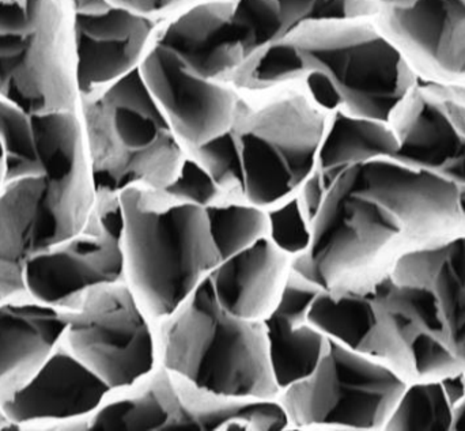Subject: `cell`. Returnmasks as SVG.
Listing matches in <instances>:
<instances>
[{"mask_svg":"<svg viewBox=\"0 0 465 431\" xmlns=\"http://www.w3.org/2000/svg\"><path fill=\"white\" fill-rule=\"evenodd\" d=\"M369 297L382 354L409 383L465 373V236L401 256Z\"/></svg>","mask_w":465,"mask_h":431,"instance_id":"6da1fadb","label":"cell"},{"mask_svg":"<svg viewBox=\"0 0 465 431\" xmlns=\"http://www.w3.org/2000/svg\"><path fill=\"white\" fill-rule=\"evenodd\" d=\"M289 81L305 79L322 111L390 122L418 75L371 18H314L282 37Z\"/></svg>","mask_w":465,"mask_h":431,"instance_id":"7a4b0ae2","label":"cell"},{"mask_svg":"<svg viewBox=\"0 0 465 431\" xmlns=\"http://www.w3.org/2000/svg\"><path fill=\"white\" fill-rule=\"evenodd\" d=\"M330 113L302 97L260 109L241 103L228 132L187 149L223 188L226 199L270 209L297 195L316 169Z\"/></svg>","mask_w":465,"mask_h":431,"instance_id":"3957f363","label":"cell"},{"mask_svg":"<svg viewBox=\"0 0 465 431\" xmlns=\"http://www.w3.org/2000/svg\"><path fill=\"white\" fill-rule=\"evenodd\" d=\"M124 280L158 323L176 312L220 266L204 207L163 190L119 193Z\"/></svg>","mask_w":465,"mask_h":431,"instance_id":"277c9868","label":"cell"},{"mask_svg":"<svg viewBox=\"0 0 465 431\" xmlns=\"http://www.w3.org/2000/svg\"><path fill=\"white\" fill-rule=\"evenodd\" d=\"M161 367L193 386L242 399H276L279 389L262 321L226 312L210 277L169 318L157 323Z\"/></svg>","mask_w":465,"mask_h":431,"instance_id":"5b68a950","label":"cell"},{"mask_svg":"<svg viewBox=\"0 0 465 431\" xmlns=\"http://www.w3.org/2000/svg\"><path fill=\"white\" fill-rule=\"evenodd\" d=\"M79 113L97 193L163 190L176 179L187 147L172 130L139 68L81 94Z\"/></svg>","mask_w":465,"mask_h":431,"instance_id":"8992f818","label":"cell"},{"mask_svg":"<svg viewBox=\"0 0 465 431\" xmlns=\"http://www.w3.org/2000/svg\"><path fill=\"white\" fill-rule=\"evenodd\" d=\"M74 21L70 0H0V100L30 116L79 109Z\"/></svg>","mask_w":465,"mask_h":431,"instance_id":"52a82bcc","label":"cell"},{"mask_svg":"<svg viewBox=\"0 0 465 431\" xmlns=\"http://www.w3.org/2000/svg\"><path fill=\"white\" fill-rule=\"evenodd\" d=\"M311 231L308 250L292 260V269L322 290L387 271L415 250L395 212L355 187L344 171L322 196Z\"/></svg>","mask_w":465,"mask_h":431,"instance_id":"ba28073f","label":"cell"},{"mask_svg":"<svg viewBox=\"0 0 465 431\" xmlns=\"http://www.w3.org/2000/svg\"><path fill=\"white\" fill-rule=\"evenodd\" d=\"M407 386L390 365L328 338L313 372L282 389L278 402L289 430H385Z\"/></svg>","mask_w":465,"mask_h":431,"instance_id":"9c48e42d","label":"cell"},{"mask_svg":"<svg viewBox=\"0 0 465 431\" xmlns=\"http://www.w3.org/2000/svg\"><path fill=\"white\" fill-rule=\"evenodd\" d=\"M63 343L111 391L134 386L160 367L157 323L125 280L90 289L67 312Z\"/></svg>","mask_w":465,"mask_h":431,"instance_id":"30bf717a","label":"cell"},{"mask_svg":"<svg viewBox=\"0 0 465 431\" xmlns=\"http://www.w3.org/2000/svg\"><path fill=\"white\" fill-rule=\"evenodd\" d=\"M119 195L97 193L86 228L27 261L25 290L41 304L73 312L95 286L124 280Z\"/></svg>","mask_w":465,"mask_h":431,"instance_id":"8fae6325","label":"cell"},{"mask_svg":"<svg viewBox=\"0 0 465 431\" xmlns=\"http://www.w3.org/2000/svg\"><path fill=\"white\" fill-rule=\"evenodd\" d=\"M344 173L395 212L415 250L465 236L461 190L455 182L395 158L358 163Z\"/></svg>","mask_w":465,"mask_h":431,"instance_id":"7c38bea8","label":"cell"},{"mask_svg":"<svg viewBox=\"0 0 465 431\" xmlns=\"http://www.w3.org/2000/svg\"><path fill=\"white\" fill-rule=\"evenodd\" d=\"M139 71L187 149L204 146L231 130L240 105L234 92L193 73L176 52L154 43Z\"/></svg>","mask_w":465,"mask_h":431,"instance_id":"4fadbf2b","label":"cell"},{"mask_svg":"<svg viewBox=\"0 0 465 431\" xmlns=\"http://www.w3.org/2000/svg\"><path fill=\"white\" fill-rule=\"evenodd\" d=\"M109 391L62 340L40 370L0 402V431H70Z\"/></svg>","mask_w":465,"mask_h":431,"instance_id":"5bb4252c","label":"cell"},{"mask_svg":"<svg viewBox=\"0 0 465 431\" xmlns=\"http://www.w3.org/2000/svg\"><path fill=\"white\" fill-rule=\"evenodd\" d=\"M399 142L395 160L431 171L465 190V105L418 78L390 119Z\"/></svg>","mask_w":465,"mask_h":431,"instance_id":"9a60e30c","label":"cell"},{"mask_svg":"<svg viewBox=\"0 0 465 431\" xmlns=\"http://www.w3.org/2000/svg\"><path fill=\"white\" fill-rule=\"evenodd\" d=\"M371 19L418 78L465 83V0H417L409 7L382 8Z\"/></svg>","mask_w":465,"mask_h":431,"instance_id":"2e32d148","label":"cell"},{"mask_svg":"<svg viewBox=\"0 0 465 431\" xmlns=\"http://www.w3.org/2000/svg\"><path fill=\"white\" fill-rule=\"evenodd\" d=\"M35 143L49 199L71 234L86 228L97 203V188L79 109L32 116Z\"/></svg>","mask_w":465,"mask_h":431,"instance_id":"e0dca14e","label":"cell"},{"mask_svg":"<svg viewBox=\"0 0 465 431\" xmlns=\"http://www.w3.org/2000/svg\"><path fill=\"white\" fill-rule=\"evenodd\" d=\"M158 30L157 19L114 5L101 13L75 14L81 94L108 86L139 68Z\"/></svg>","mask_w":465,"mask_h":431,"instance_id":"ac0fdd59","label":"cell"},{"mask_svg":"<svg viewBox=\"0 0 465 431\" xmlns=\"http://www.w3.org/2000/svg\"><path fill=\"white\" fill-rule=\"evenodd\" d=\"M161 431H281L289 421L276 399H242L203 391L168 369L157 378Z\"/></svg>","mask_w":465,"mask_h":431,"instance_id":"d6986e66","label":"cell"},{"mask_svg":"<svg viewBox=\"0 0 465 431\" xmlns=\"http://www.w3.org/2000/svg\"><path fill=\"white\" fill-rule=\"evenodd\" d=\"M59 242L45 176L5 182L0 191V297L26 293L27 261Z\"/></svg>","mask_w":465,"mask_h":431,"instance_id":"ffe728a7","label":"cell"},{"mask_svg":"<svg viewBox=\"0 0 465 431\" xmlns=\"http://www.w3.org/2000/svg\"><path fill=\"white\" fill-rule=\"evenodd\" d=\"M155 43L176 52L193 73L214 81L228 79L251 59L234 0L190 5L158 30Z\"/></svg>","mask_w":465,"mask_h":431,"instance_id":"44dd1931","label":"cell"},{"mask_svg":"<svg viewBox=\"0 0 465 431\" xmlns=\"http://www.w3.org/2000/svg\"><path fill=\"white\" fill-rule=\"evenodd\" d=\"M67 313L27 293L0 299V402L24 387L59 348Z\"/></svg>","mask_w":465,"mask_h":431,"instance_id":"7402d4cb","label":"cell"},{"mask_svg":"<svg viewBox=\"0 0 465 431\" xmlns=\"http://www.w3.org/2000/svg\"><path fill=\"white\" fill-rule=\"evenodd\" d=\"M320 291L292 269L275 310L262 321L273 378L281 391L308 377L327 348L328 338L308 318Z\"/></svg>","mask_w":465,"mask_h":431,"instance_id":"603a6c76","label":"cell"},{"mask_svg":"<svg viewBox=\"0 0 465 431\" xmlns=\"http://www.w3.org/2000/svg\"><path fill=\"white\" fill-rule=\"evenodd\" d=\"M292 271V259L265 237L221 261L210 280L226 312L264 321L275 310Z\"/></svg>","mask_w":465,"mask_h":431,"instance_id":"cb8c5ba5","label":"cell"},{"mask_svg":"<svg viewBox=\"0 0 465 431\" xmlns=\"http://www.w3.org/2000/svg\"><path fill=\"white\" fill-rule=\"evenodd\" d=\"M398 149V138L390 122L352 116L343 111L330 113L316 169L300 191L308 217L312 220L322 196L339 174L358 163L393 158Z\"/></svg>","mask_w":465,"mask_h":431,"instance_id":"d4e9b609","label":"cell"},{"mask_svg":"<svg viewBox=\"0 0 465 431\" xmlns=\"http://www.w3.org/2000/svg\"><path fill=\"white\" fill-rule=\"evenodd\" d=\"M455 403L444 380L412 381L404 389L385 430L452 431Z\"/></svg>","mask_w":465,"mask_h":431,"instance_id":"484cf974","label":"cell"},{"mask_svg":"<svg viewBox=\"0 0 465 431\" xmlns=\"http://www.w3.org/2000/svg\"><path fill=\"white\" fill-rule=\"evenodd\" d=\"M206 212L223 261L268 236L267 210L262 207L225 199L207 207Z\"/></svg>","mask_w":465,"mask_h":431,"instance_id":"4316f807","label":"cell"},{"mask_svg":"<svg viewBox=\"0 0 465 431\" xmlns=\"http://www.w3.org/2000/svg\"><path fill=\"white\" fill-rule=\"evenodd\" d=\"M0 144L7 166L5 182L44 176L32 116L5 100H0Z\"/></svg>","mask_w":465,"mask_h":431,"instance_id":"83f0119b","label":"cell"},{"mask_svg":"<svg viewBox=\"0 0 465 431\" xmlns=\"http://www.w3.org/2000/svg\"><path fill=\"white\" fill-rule=\"evenodd\" d=\"M267 239L294 260L308 250L311 220L303 209L300 192L267 209Z\"/></svg>","mask_w":465,"mask_h":431,"instance_id":"f1b7e54d","label":"cell"},{"mask_svg":"<svg viewBox=\"0 0 465 431\" xmlns=\"http://www.w3.org/2000/svg\"><path fill=\"white\" fill-rule=\"evenodd\" d=\"M234 16L251 59L284 35L283 15L276 0H234Z\"/></svg>","mask_w":465,"mask_h":431,"instance_id":"f546056e","label":"cell"},{"mask_svg":"<svg viewBox=\"0 0 465 431\" xmlns=\"http://www.w3.org/2000/svg\"><path fill=\"white\" fill-rule=\"evenodd\" d=\"M163 191L174 201L196 204L204 209L226 199L223 188L215 181L209 169L190 152L176 179Z\"/></svg>","mask_w":465,"mask_h":431,"instance_id":"4dcf8cb0","label":"cell"},{"mask_svg":"<svg viewBox=\"0 0 465 431\" xmlns=\"http://www.w3.org/2000/svg\"><path fill=\"white\" fill-rule=\"evenodd\" d=\"M417 0H333L330 18H374L382 8L409 7Z\"/></svg>","mask_w":465,"mask_h":431,"instance_id":"1f68e13d","label":"cell"},{"mask_svg":"<svg viewBox=\"0 0 465 431\" xmlns=\"http://www.w3.org/2000/svg\"><path fill=\"white\" fill-rule=\"evenodd\" d=\"M281 5L284 34L309 19L322 18L333 0H276Z\"/></svg>","mask_w":465,"mask_h":431,"instance_id":"d6a6232c","label":"cell"},{"mask_svg":"<svg viewBox=\"0 0 465 431\" xmlns=\"http://www.w3.org/2000/svg\"><path fill=\"white\" fill-rule=\"evenodd\" d=\"M190 2L191 0H109L111 5H117V7L127 8L134 13L152 16L155 19L172 13V11L179 10Z\"/></svg>","mask_w":465,"mask_h":431,"instance_id":"836d02e7","label":"cell"},{"mask_svg":"<svg viewBox=\"0 0 465 431\" xmlns=\"http://www.w3.org/2000/svg\"><path fill=\"white\" fill-rule=\"evenodd\" d=\"M426 81V79H423ZM429 84L434 87L437 92L444 94L445 97L456 101V103H463L465 105V83H437V82L426 81Z\"/></svg>","mask_w":465,"mask_h":431,"instance_id":"e575fe53","label":"cell"},{"mask_svg":"<svg viewBox=\"0 0 465 431\" xmlns=\"http://www.w3.org/2000/svg\"><path fill=\"white\" fill-rule=\"evenodd\" d=\"M75 14H95L111 7L109 0H70Z\"/></svg>","mask_w":465,"mask_h":431,"instance_id":"d590c367","label":"cell"},{"mask_svg":"<svg viewBox=\"0 0 465 431\" xmlns=\"http://www.w3.org/2000/svg\"><path fill=\"white\" fill-rule=\"evenodd\" d=\"M452 431H465V395L455 405Z\"/></svg>","mask_w":465,"mask_h":431,"instance_id":"8d00e7d4","label":"cell"},{"mask_svg":"<svg viewBox=\"0 0 465 431\" xmlns=\"http://www.w3.org/2000/svg\"><path fill=\"white\" fill-rule=\"evenodd\" d=\"M5 177H7V166H5V155L3 152L2 144H0V191L5 184Z\"/></svg>","mask_w":465,"mask_h":431,"instance_id":"74e56055","label":"cell"},{"mask_svg":"<svg viewBox=\"0 0 465 431\" xmlns=\"http://www.w3.org/2000/svg\"><path fill=\"white\" fill-rule=\"evenodd\" d=\"M460 204H461V209H463V212L465 215V190L461 191V193H460Z\"/></svg>","mask_w":465,"mask_h":431,"instance_id":"f35d334b","label":"cell"},{"mask_svg":"<svg viewBox=\"0 0 465 431\" xmlns=\"http://www.w3.org/2000/svg\"><path fill=\"white\" fill-rule=\"evenodd\" d=\"M0 427H2V419H0Z\"/></svg>","mask_w":465,"mask_h":431,"instance_id":"ab89813d","label":"cell"},{"mask_svg":"<svg viewBox=\"0 0 465 431\" xmlns=\"http://www.w3.org/2000/svg\"><path fill=\"white\" fill-rule=\"evenodd\" d=\"M0 299H2V297H0Z\"/></svg>","mask_w":465,"mask_h":431,"instance_id":"60d3db41","label":"cell"}]
</instances>
